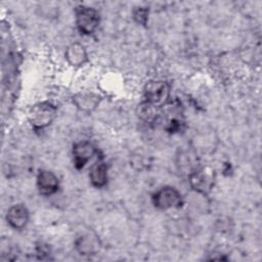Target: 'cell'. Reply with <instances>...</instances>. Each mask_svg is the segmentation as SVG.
<instances>
[{"instance_id": "cell-10", "label": "cell", "mask_w": 262, "mask_h": 262, "mask_svg": "<svg viewBox=\"0 0 262 262\" xmlns=\"http://www.w3.org/2000/svg\"><path fill=\"white\" fill-rule=\"evenodd\" d=\"M101 97L93 92H80L73 96L74 104L79 110L86 113H91L94 111L98 106Z\"/></svg>"}, {"instance_id": "cell-5", "label": "cell", "mask_w": 262, "mask_h": 262, "mask_svg": "<svg viewBox=\"0 0 262 262\" xmlns=\"http://www.w3.org/2000/svg\"><path fill=\"white\" fill-rule=\"evenodd\" d=\"M170 87L167 82L152 81L146 84L144 88L145 102L152 106H162L169 97Z\"/></svg>"}, {"instance_id": "cell-1", "label": "cell", "mask_w": 262, "mask_h": 262, "mask_svg": "<svg viewBox=\"0 0 262 262\" xmlns=\"http://www.w3.org/2000/svg\"><path fill=\"white\" fill-rule=\"evenodd\" d=\"M56 107L48 101H42L34 104L29 113L28 118L33 128L40 130L48 127L56 117Z\"/></svg>"}, {"instance_id": "cell-4", "label": "cell", "mask_w": 262, "mask_h": 262, "mask_svg": "<svg viewBox=\"0 0 262 262\" xmlns=\"http://www.w3.org/2000/svg\"><path fill=\"white\" fill-rule=\"evenodd\" d=\"M152 204L160 210L178 208L182 205L181 193L172 186H164L152 194Z\"/></svg>"}, {"instance_id": "cell-12", "label": "cell", "mask_w": 262, "mask_h": 262, "mask_svg": "<svg viewBox=\"0 0 262 262\" xmlns=\"http://www.w3.org/2000/svg\"><path fill=\"white\" fill-rule=\"evenodd\" d=\"M98 241L95 236L90 234H85L77 238L76 249L77 251L84 256L94 255L98 251Z\"/></svg>"}, {"instance_id": "cell-6", "label": "cell", "mask_w": 262, "mask_h": 262, "mask_svg": "<svg viewBox=\"0 0 262 262\" xmlns=\"http://www.w3.org/2000/svg\"><path fill=\"white\" fill-rule=\"evenodd\" d=\"M96 154L95 146L90 141H79L73 145L74 164L77 169H82Z\"/></svg>"}, {"instance_id": "cell-13", "label": "cell", "mask_w": 262, "mask_h": 262, "mask_svg": "<svg viewBox=\"0 0 262 262\" xmlns=\"http://www.w3.org/2000/svg\"><path fill=\"white\" fill-rule=\"evenodd\" d=\"M133 17L137 24L144 26L147 23L148 10L145 7H137L133 11Z\"/></svg>"}, {"instance_id": "cell-9", "label": "cell", "mask_w": 262, "mask_h": 262, "mask_svg": "<svg viewBox=\"0 0 262 262\" xmlns=\"http://www.w3.org/2000/svg\"><path fill=\"white\" fill-rule=\"evenodd\" d=\"M64 56L68 63L76 68L84 66L88 60V55L85 47L78 42L72 43L67 47Z\"/></svg>"}, {"instance_id": "cell-8", "label": "cell", "mask_w": 262, "mask_h": 262, "mask_svg": "<svg viewBox=\"0 0 262 262\" xmlns=\"http://www.w3.org/2000/svg\"><path fill=\"white\" fill-rule=\"evenodd\" d=\"M7 223L14 229H23L29 221V211L24 205H13L6 213Z\"/></svg>"}, {"instance_id": "cell-11", "label": "cell", "mask_w": 262, "mask_h": 262, "mask_svg": "<svg viewBox=\"0 0 262 262\" xmlns=\"http://www.w3.org/2000/svg\"><path fill=\"white\" fill-rule=\"evenodd\" d=\"M89 179H90L91 184L96 188L103 187L106 184V182H107V167L103 161L98 160L91 166L90 173H89Z\"/></svg>"}, {"instance_id": "cell-3", "label": "cell", "mask_w": 262, "mask_h": 262, "mask_svg": "<svg viewBox=\"0 0 262 262\" xmlns=\"http://www.w3.org/2000/svg\"><path fill=\"white\" fill-rule=\"evenodd\" d=\"M188 181L192 189L202 194H208L215 182V171L210 167L195 168L188 175Z\"/></svg>"}, {"instance_id": "cell-2", "label": "cell", "mask_w": 262, "mask_h": 262, "mask_svg": "<svg viewBox=\"0 0 262 262\" xmlns=\"http://www.w3.org/2000/svg\"><path fill=\"white\" fill-rule=\"evenodd\" d=\"M75 19L78 30L84 35H91L99 25L98 11L90 6L79 5L75 9Z\"/></svg>"}, {"instance_id": "cell-7", "label": "cell", "mask_w": 262, "mask_h": 262, "mask_svg": "<svg viewBox=\"0 0 262 262\" xmlns=\"http://www.w3.org/2000/svg\"><path fill=\"white\" fill-rule=\"evenodd\" d=\"M57 176L48 170H41L37 175V187L41 194L51 195L58 189Z\"/></svg>"}]
</instances>
